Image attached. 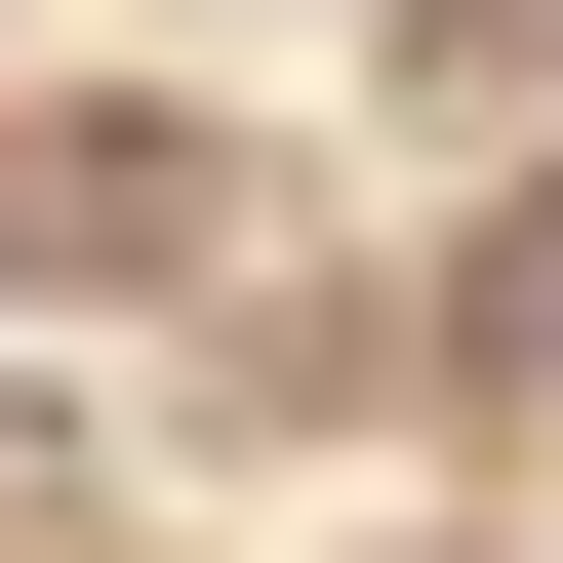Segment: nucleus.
I'll list each match as a JSON object with an SVG mask.
<instances>
[{"instance_id":"nucleus-2","label":"nucleus","mask_w":563,"mask_h":563,"mask_svg":"<svg viewBox=\"0 0 563 563\" xmlns=\"http://www.w3.org/2000/svg\"><path fill=\"white\" fill-rule=\"evenodd\" d=\"M443 402H563V162H523V201L443 242Z\"/></svg>"},{"instance_id":"nucleus-1","label":"nucleus","mask_w":563,"mask_h":563,"mask_svg":"<svg viewBox=\"0 0 563 563\" xmlns=\"http://www.w3.org/2000/svg\"><path fill=\"white\" fill-rule=\"evenodd\" d=\"M0 282H41V322H201V282H242V162H201L162 81H81V121H0Z\"/></svg>"},{"instance_id":"nucleus-3","label":"nucleus","mask_w":563,"mask_h":563,"mask_svg":"<svg viewBox=\"0 0 563 563\" xmlns=\"http://www.w3.org/2000/svg\"><path fill=\"white\" fill-rule=\"evenodd\" d=\"M402 563H483V523H402Z\"/></svg>"}]
</instances>
